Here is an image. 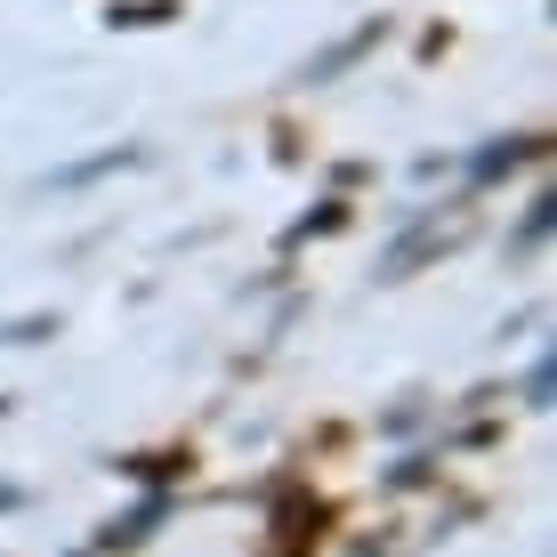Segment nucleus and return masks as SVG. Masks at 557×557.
I'll list each match as a JSON object with an SVG mask.
<instances>
[{
    "label": "nucleus",
    "mask_w": 557,
    "mask_h": 557,
    "mask_svg": "<svg viewBox=\"0 0 557 557\" xmlns=\"http://www.w3.org/2000/svg\"><path fill=\"white\" fill-rule=\"evenodd\" d=\"M388 485H396V493H412V485H429V460H420V453H412V460H396V469H388Z\"/></svg>",
    "instance_id": "nucleus-12"
},
{
    "label": "nucleus",
    "mask_w": 557,
    "mask_h": 557,
    "mask_svg": "<svg viewBox=\"0 0 557 557\" xmlns=\"http://www.w3.org/2000/svg\"><path fill=\"white\" fill-rule=\"evenodd\" d=\"M170 517V493H153V502H138L129 517H113V525H98V549L89 557H113V549H138V542H153V525Z\"/></svg>",
    "instance_id": "nucleus-2"
},
{
    "label": "nucleus",
    "mask_w": 557,
    "mask_h": 557,
    "mask_svg": "<svg viewBox=\"0 0 557 557\" xmlns=\"http://www.w3.org/2000/svg\"><path fill=\"white\" fill-rule=\"evenodd\" d=\"M380 41H388V16H363V25L348 33V41H332L315 57V65H307V82H332V73H348V65H363V57H372Z\"/></svg>",
    "instance_id": "nucleus-3"
},
{
    "label": "nucleus",
    "mask_w": 557,
    "mask_h": 557,
    "mask_svg": "<svg viewBox=\"0 0 557 557\" xmlns=\"http://www.w3.org/2000/svg\"><path fill=\"white\" fill-rule=\"evenodd\" d=\"M16 502H25V485H0V509H16Z\"/></svg>",
    "instance_id": "nucleus-13"
},
{
    "label": "nucleus",
    "mask_w": 557,
    "mask_h": 557,
    "mask_svg": "<svg viewBox=\"0 0 557 557\" xmlns=\"http://www.w3.org/2000/svg\"><path fill=\"white\" fill-rule=\"evenodd\" d=\"M113 469H122V476H138V485H178V476H195V445H153V453H122Z\"/></svg>",
    "instance_id": "nucleus-4"
},
{
    "label": "nucleus",
    "mask_w": 557,
    "mask_h": 557,
    "mask_svg": "<svg viewBox=\"0 0 557 557\" xmlns=\"http://www.w3.org/2000/svg\"><path fill=\"white\" fill-rule=\"evenodd\" d=\"M41 339H57V307H41V315H9V323H0V348H41Z\"/></svg>",
    "instance_id": "nucleus-7"
},
{
    "label": "nucleus",
    "mask_w": 557,
    "mask_h": 557,
    "mask_svg": "<svg viewBox=\"0 0 557 557\" xmlns=\"http://www.w3.org/2000/svg\"><path fill=\"white\" fill-rule=\"evenodd\" d=\"M178 16V0H113L106 25H170Z\"/></svg>",
    "instance_id": "nucleus-8"
},
{
    "label": "nucleus",
    "mask_w": 557,
    "mask_h": 557,
    "mask_svg": "<svg viewBox=\"0 0 557 557\" xmlns=\"http://www.w3.org/2000/svg\"><path fill=\"white\" fill-rule=\"evenodd\" d=\"M549 153V138H502L485 153V162H476V178H509V170H525V162H542Z\"/></svg>",
    "instance_id": "nucleus-6"
},
{
    "label": "nucleus",
    "mask_w": 557,
    "mask_h": 557,
    "mask_svg": "<svg viewBox=\"0 0 557 557\" xmlns=\"http://www.w3.org/2000/svg\"><path fill=\"white\" fill-rule=\"evenodd\" d=\"M339 226H348V202H315V210H307V219L292 226V243H315V235H339Z\"/></svg>",
    "instance_id": "nucleus-9"
},
{
    "label": "nucleus",
    "mask_w": 557,
    "mask_h": 557,
    "mask_svg": "<svg viewBox=\"0 0 557 557\" xmlns=\"http://www.w3.org/2000/svg\"><path fill=\"white\" fill-rule=\"evenodd\" d=\"M525 412H549V356L525 372Z\"/></svg>",
    "instance_id": "nucleus-11"
},
{
    "label": "nucleus",
    "mask_w": 557,
    "mask_h": 557,
    "mask_svg": "<svg viewBox=\"0 0 557 557\" xmlns=\"http://www.w3.org/2000/svg\"><path fill=\"white\" fill-rule=\"evenodd\" d=\"M549 219H557V202H549V195H533V210H525V226H517V243H509V251H533V243L549 235Z\"/></svg>",
    "instance_id": "nucleus-10"
},
{
    "label": "nucleus",
    "mask_w": 557,
    "mask_h": 557,
    "mask_svg": "<svg viewBox=\"0 0 557 557\" xmlns=\"http://www.w3.org/2000/svg\"><path fill=\"white\" fill-rule=\"evenodd\" d=\"M436 251H453V226H436V219H429V226H412V235L396 243L388 259H380V283H405L412 267H420V259H436Z\"/></svg>",
    "instance_id": "nucleus-5"
},
{
    "label": "nucleus",
    "mask_w": 557,
    "mask_h": 557,
    "mask_svg": "<svg viewBox=\"0 0 557 557\" xmlns=\"http://www.w3.org/2000/svg\"><path fill=\"white\" fill-rule=\"evenodd\" d=\"M332 525H339V509L323 502L315 485H283L275 493V517H267V549L259 557H315Z\"/></svg>",
    "instance_id": "nucleus-1"
}]
</instances>
